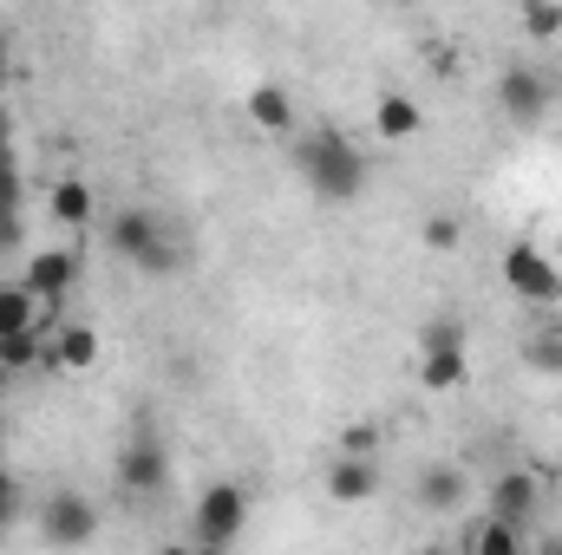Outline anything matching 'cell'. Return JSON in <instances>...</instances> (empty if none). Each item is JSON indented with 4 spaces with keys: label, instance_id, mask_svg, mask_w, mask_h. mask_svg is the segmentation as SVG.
<instances>
[{
    "label": "cell",
    "instance_id": "6da1fadb",
    "mask_svg": "<svg viewBox=\"0 0 562 555\" xmlns=\"http://www.w3.org/2000/svg\"><path fill=\"white\" fill-rule=\"evenodd\" d=\"M294 170H301V183L321 196V203H353L360 190H367V157H360V144L347 138V132H314V138L294 150Z\"/></svg>",
    "mask_w": 562,
    "mask_h": 555
},
{
    "label": "cell",
    "instance_id": "4316f807",
    "mask_svg": "<svg viewBox=\"0 0 562 555\" xmlns=\"http://www.w3.org/2000/svg\"><path fill=\"white\" fill-rule=\"evenodd\" d=\"M157 555H196V543H164Z\"/></svg>",
    "mask_w": 562,
    "mask_h": 555
},
{
    "label": "cell",
    "instance_id": "d4e9b609",
    "mask_svg": "<svg viewBox=\"0 0 562 555\" xmlns=\"http://www.w3.org/2000/svg\"><path fill=\"white\" fill-rule=\"evenodd\" d=\"M524 555H562V530H543V536H537Z\"/></svg>",
    "mask_w": 562,
    "mask_h": 555
},
{
    "label": "cell",
    "instance_id": "9c48e42d",
    "mask_svg": "<svg viewBox=\"0 0 562 555\" xmlns=\"http://www.w3.org/2000/svg\"><path fill=\"white\" fill-rule=\"evenodd\" d=\"M497 269H504V287H510L517 301H530V307H550V301L562 294V275H557V262H550V256H543L537 242H510Z\"/></svg>",
    "mask_w": 562,
    "mask_h": 555
},
{
    "label": "cell",
    "instance_id": "5b68a950",
    "mask_svg": "<svg viewBox=\"0 0 562 555\" xmlns=\"http://www.w3.org/2000/svg\"><path fill=\"white\" fill-rule=\"evenodd\" d=\"M99 536V503L79 497V490H53L40 503V543L46 550H86Z\"/></svg>",
    "mask_w": 562,
    "mask_h": 555
},
{
    "label": "cell",
    "instance_id": "5bb4252c",
    "mask_svg": "<svg viewBox=\"0 0 562 555\" xmlns=\"http://www.w3.org/2000/svg\"><path fill=\"white\" fill-rule=\"evenodd\" d=\"M419 125H425V112H419V99H413V92H386V99L373 105V132H380L386 144L419 138Z\"/></svg>",
    "mask_w": 562,
    "mask_h": 555
},
{
    "label": "cell",
    "instance_id": "30bf717a",
    "mask_svg": "<svg viewBox=\"0 0 562 555\" xmlns=\"http://www.w3.org/2000/svg\"><path fill=\"white\" fill-rule=\"evenodd\" d=\"M20 287H26L40 307H66V294L79 287V256H72V249H40V256L26 262Z\"/></svg>",
    "mask_w": 562,
    "mask_h": 555
},
{
    "label": "cell",
    "instance_id": "cb8c5ba5",
    "mask_svg": "<svg viewBox=\"0 0 562 555\" xmlns=\"http://www.w3.org/2000/svg\"><path fill=\"white\" fill-rule=\"evenodd\" d=\"M419 236H425V249H458V236H464V229H458V216H431Z\"/></svg>",
    "mask_w": 562,
    "mask_h": 555
},
{
    "label": "cell",
    "instance_id": "44dd1931",
    "mask_svg": "<svg viewBox=\"0 0 562 555\" xmlns=\"http://www.w3.org/2000/svg\"><path fill=\"white\" fill-rule=\"evenodd\" d=\"M517 20H524V33H530V39H557V33H562V7H537V0H530Z\"/></svg>",
    "mask_w": 562,
    "mask_h": 555
},
{
    "label": "cell",
    "instance_id": "277c9868",
    "mask_svg": "<svg viewBox=\"0 0 562 555\" xmlns=\"http://www.w3.org/2000/svg\"><path fill=\"white\" fill-rule=\"evenodd\" d=\"M484 517L491 523H510L517 536H530L537 530V517H543V477L537 471H497L491 477V497H484Z\"/></svg>",
    "mask_w": 562,
    "mask_h": 555
},
{
    "label": "cell",
    "instance_id": "484cf974",
    "mask_svg": "<svg viewBox=\"0 0 562 555\" xmlns=\"http://www.w3.org/2000/svg\"><path fill=\"white\" fill-rule=\"evenodd\" d=\"M7 79H13V39L0 33V92H7Z\"/></svg>",
    "mask_w": 562,
    "mask_h": 555
},
{
    "label": "cell",
    "instance_id": "4dcf8cb0",
    "mask_svg": "<svg viewBox=\"0 0 562 555\" xmlns=\"http://www.w3.org/2000/svg\"><path fill=\"white\" fill-rule=\"evenodd\" d=\"M464 555H471V550H464Z\"/></svg>",
    "mask_w": 562,
    "mask_h": 555
},
{
    "label": "cell",
    "instance_id": "ba28073f",
    "mask_svg": "<svg viewBox=\"0 0 562 555\" xmlns=\"http://www.w3.org/2000/svg\"><path fill=\"white\" fill-rule=\"evenodd\" d=\"M464 373H471V360H464V327H458V320H431V327H425V353H419V386L451 393V386H464Z\"/></svg>",
    "mask_w": 562,
    "mask_h": 555
},
{
    "label": "cell",
    "instance_id": "e0dca14e",
    "mask_svg": "<svg viewBox=\"0 0 562 555\" xmlns=\"http://www.w3.org/2000/svg\"><path fill=\"white\" fill-rule=\"evenodd\" d=\"M33 320H40V301H33L20 281H7V287H0V340L33 333Z\"/></svg>",
    "mask_w": 562,
    "mask_h": 555
},
{
    "label": "cell",
    "instance_id": "f1b7e54d",
    "mask_svg": "<svg viewBox=\"0 0 562 555\" xmlns=\"http://www.w3.org/2000/svg\"><path fill=\"white\" fill-rule=\"evenodd\" d=\"M196 555H229V550H203V543H196Z\"/></svg>",
    "mask_w": 562,
    "mask_h": 555
},
{
    "label": "cell",
    "instance_id": "7a4b0ae2",
    "mask_svg": "<svg viewBox=\"0 0 562 555\" xmlns=\"http://www.w3.org/2000/svg\"><path fill=\"white\" fill-rule=\"evenodd\" d=\"M105 242H112L138 275H177V269H183V249L170 242V229H164V223H157V209H144V203H132V209H119V216H112Z\"/></svg>",
    "mask_w": 562,
    "mask_h": 555
},
{
    "label": "cell",
    "instance_id": "2e32d148",
    "mask_svg": "<svg viewBox=\"0 0 562 555\" xmlns=\"http://www.w3.org/2000/svg\"><path fill=\"white\" fill-rule=\"evenodd\" d=\"M53 223H66V229L92 223V183L86 177H59L53 183Z\"/></svg>",
    "mask_w": 562,
    "mask_h": 555
},
{
    "label": "cell",
    "instance_id": "9a60e30c",
    "mask_svg": "<svg viewBox=\"0 0 562 555\" xmlns=\"http://www.w3.org/2000/svg\"><path fill=\"white\" fill-rule=\"evenodd\" d=\"M249 125L288 138V132H294V99H288L281 86H256V92H249Z\"/></svg>",
    "mask_w": 562,
    "mask_h": 555
},
{
    "label": "cell",
    "instance_id": "ac0fdd59",
    "mask_svg": "<svg viewBox=\"0 0 562 555\" xmlns=\"http://www.w3.org/2000/svg\"><path fill=\"white\" fill-rule=\"evenodd\" d=\"M419 503L425 510H458V503H464V477H458L451 464H431L419 477Z\"/></svg>",
    "mask_w": 562,
    "mask_h": 555
},
{
    "label": "cell",
    "instance_id": "4fadbf2b",
    "mask_svg": "<svg viewBox=\"0 0 562 555\" xmlns=\"http://www.w3.org/2000/svg\"><path fill=\"white\" fill-rule=\"evenodd\" d=\"M46 366H53V373H92V366H99V333H92L86 320H66V327L53 333Z\"/></svg>",
    "mask_w": 562,
    "mask_h": 555
},
{
    "label": "cell",
    "instance_id": "83f0119b",
    "mask_svg": "<svg viewBox=\"0 0 562 555\" xmlns=\"http://www.w3.org/2000/svg\"><path fill=\"white\" fill-rule=\"evenodd\" d=\"M7 386H13V373H7V366H0V393H7Z\"/></svg>",
    "mask_w": 562,
    "mask_h": 555
},
{
    "label": "cell",
    "instance_id": "7402d4cb",
    "mask_svg": "<svg viewBox=\"0 0 562 555\" xmlns=\"http://www.w3.org/2000/svg\"><path fill=\"white\" fill-rule=\"evenodd\" d=\"M524 360H530L537 373H562V333H537V340L524 347Z\"/></svg>",
    "mask_w": 562,
    "mask_h": 555
},
{
    "label": "cell",
    "instance_id": "3957f363",
    "mask_svg": "<svg viewBox=\"0 0 562 555\" xmlns=\"http://www.w3.org/2000/svg\"><path fill=\"white\" fill-rule=\"evenodd\" d=\"M243 523H249V490H243L236 477L203 484V497H196V510H190V536H196L203 550H236Z\"/></svg>",
    "mask_w": 562,
    "mask_h": 555
},
{
    "label": "cell",
    "instance_id": "8fae6325",
    "mask_svg": "<svg viewBox=\"0 0 562 555\" xmlns=\"http://www.w3.org/2000/svg\"><path fill=\"white\" fill-rule=\"evenodd\" d=\"M380 490V457H360V451H340L327 464V497L334 503H367Z\"/></svg>",
    "mask_w": 562,
    "mask_h": 555
},
{
    "label": "cell",
    "instance_id": "8992f818",
    "mask_svg": "<svg viewBox=\"0 0 562 555\" xmlns=\"http://www.w3.org/2000/svg\"><path fill=\"white\" fill-rule=\"evenodd\" d=\"M550 105H557V86H550V72H543V66L517 59V66H504V72H497V112H504L510 125H537Z\"/></svg>",
    "mask_w": 562,
    "mask_h": 555
},
{
    "label": "cell",
    "instance_id": "ffe728a7",
    "mask_svg": "<svg viewBox=\"0 0 562 555\" xmlns=\"http://www.w3.org/2000/svg\"><path fill=\"white\" fill-rule=\"evenodd\" d=\"M46 353H53V347H40V327H33V333H13V340H0V366H7L13 380H20L26 366H46Z\"/></svg>",
    "mask_w": 562,
    "mask_h": 555
},
{
    "label": "cell",
    "instance_id": "7c38bea8",
    "mask_svg": "<svg viewBox=\"0 0 562 555\" xmlns=\"http://www.w3.org/2000/svg\"><path fill=\"white\" fill-rule=\"evenodd\" d=\"M20 249V157H13V138L0 125V262Z\"/></svg>",
    "mask_w": 562,
    "mask_h": 555
},
{
    "label": "cell",
    "instance_id": "603a6c76",
    "mask_svg": "<svg viewBox=\"0 0 562 555\" xmlns=\"http://www.w3.org/2000/svg\"><path fill=\"white\" fill-rule=\"evenodd\" d=\"M20 510H26V490H20V477L0 464V530H13V523H20Z\"/></svg>",
    "mask_w": 562,
    "mask_h": 555
},
{
    "label": "cell",
    "instance_id": "d6986e66",
    "mask_svg": "<svg viewBox=\"0 0 562 555\" xmlns=\"http://www.w3.org/2000/svg\"><path fill=\"white\" fill-rule=\"evenodd\" d=\"M464 550L471 555H524V536H517L510 523H491V517H484V523H471V543H464Z\"/></svg>",
    "mask_w": 562,
    "mask_h": 555
},
{
    "label": "cell",
    "instance_id": "f546056e",
    "mask_svg": "<svg viewBox=\"0 0 562 555\" xmlns=\"http://www.w3.org/2000/svg\"><path fill=\"white\" fill-rule=\"evenodd\" d=\"M0 464H7V438H0Z\"/></svg>",
    "mask_w": 562,
    "mask_h": 555
},
{
    "label": "cell",
    "instance_id": "52a82bcc",
    "mask_svg": "<svg viewBox=\"0 0 562 555\" xmlns=\"http://www.w3.org/2000/svg\"><path fill=\"white\" fill-rule=\"evenodd\" d=\"M119 484H125L132 497H157V490L170 484V444H164L150 424H138V431L119 444Z\"/></svg>",
    "mask_w": 562,
    "mask_h": 555
}]
</instances>
